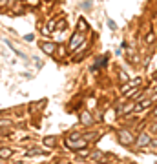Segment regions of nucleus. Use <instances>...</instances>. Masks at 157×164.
Here are the masks:
<instances>
[{
	"instance_id": "f257e3e1",
	"label": "nucleus",
	"mask_w": 157,
	"mask_h": 164,
	"mask_svg": "<svg viewBox=\"0 0 157 164\" xmlns=\"http://www.w3.org/2000/svg\"><path fill=\"white\" fill-rule=\"evenodd\" d=\"M117 139H119V142L123 146H132L133 144V133L130 130H121L117 133Z\"/></svg>"
},
{
	"instance_id": "f03ea898",
	"label": "nucleus",
	"mask_w": 157,
	"mask_h": 164,
	"mask_svg": "<svg viewBox=\"0 0 157 164\" xmlns=\"http://www.w3.org/2000/svg\"><path fill=\"white\" fill-rule=\"evenodd\" d=\"M84 42H86V40H84V33H77V35L71 37V40H70V49L75 51V49H79Z\"/></svg>"
},
{
	"instance_id": "7ed1b4c3",
	"label": "nucleus",
	"mask_w": 157,
	"mask_h": 164,
	"mask_svg": "<svg viewBox=\"0 0 157 164\" xmlns=\"http://www.w3.org/2000/svg\"><path fill=\"white\" fill-rule=\"evenodd\" d=\"M150 135H148V133H141V135H139V139H137V146H139V148H144V146H148V144H150Z\"/></svg>"
},
{
	"instance_id": "20e7f679",
	"label": "nucleus",
	"mask_w": 157,
	"mask_h": 164,
	"mask_svg": "<svg viewBox=\"0 0 157 164\" xmlns=\"http://www.w3.org/2000/svg\"><path fill=\"white\" fill-rule=\"evenodd\" d=\"M150 106H152V100H150V98H146V100H141V102L135 106V109H133V111H143V109L150 108Z\"/></svg>"
},
{
	"instance_id": "39448f33",
	"label": "nucleus",
	"mask_w": 157,
	"mask_h": 164,
	"mask_svg": "<svg viewBox=\"0 0 157 164\" xmlns=\"http://www.w3.org/2000/svg\"><path fill=\"white\" fill-rule=\"evenodd\" d=\"M42 51H44V53H48V55H53V53H55V44H53V42H44V44H42Z\"/></svg>"
},
{
	"instance_id": "423d86ee",
	"label": "nucleus",
	"mask_w": 157,
	"mask_h": 164,
	"mask_svg": "<svg viewBox=\"0 0 157 164\" xmlns=\"http://www.w3.org/2000/svg\"><path fill=\"white\" fill-rule=\"evenodd\" d=\"M81 122H82L84 126H90V124L93 122V119H92V115H90L88 111H84V113H81Z\"/></svg>"
},
{
	"instance_id": "0eeeda50",
	"label": "nucleus",
	"mask_w": 157,
	"mask_h": 164,
	"mask_svg": "<svg viewBox=\"0 0 157 164\" xmlns=\"http://www.w3.org/2000/svg\"><path fill=\"white\" fill-rule=\"evenodd\" d=\"M11 155H13V150H11V148H2V150H0V159H8Z\"/></svg>"
},
{
	"instance_id": "6e6552de",
	"label": "nucleus",
	"mask_w": 157,
	"mask_h": 164,
	"mask_svg": "<svg viewBox=\"0 0 157 164\" xmlns=\"http://www.w3.org/2000/svg\"><path fill=\"white\" fill-rule=\"evenodd\" d=\"M55 142H57V139H55V137H46V139H44V146L53 148V146H55Z\"/></svg>"
},
{
	"instance_id": "1a4fd4ad",
	"label": "nucleus",
	"mask_w": 157,
	"mask_h": 164,
	"mask_svg": "<svg viewBox=\"0 0 157 164\" xmlns=\"http://www.w3.org/2000/svg\"><path fill=\"white\" fill-rule=\"evenodd\" d=\"M79 31H81V33L88 31V24H86V20H84V18H81V20H79Z\"/></svg>"
},
{
	"instance_id": "9d476101",
	"label": "nucleus",
	"mask_w": 157,
	"mask_h": 164,
	"mask_svg": "<svg viewBox=\"0 0 157 164\" xmlns=\"http://www.w3.org/2000/svg\"><path fill=\"white\" fill-rule=\"evenodd\" d=\"M102 155H101V152H93V153H90V161H99Z\"/></svg>"
},
{
	"instance_id": "9b49d317",
	"label": "nucleus",
	"mask_w": 157,
	"mask_h": 164,
	"mask_svg": "<svg viewBox=\"0 0 157 164\" xmlns=\"http://www.w3.org/2000/svg\"><path fill=\"white\" fill-rule=\"evenodd\" d=\"M128 91H130V84H123V87H121V93H123V95H126Z\"/></svg>"
},
{
	"instance_id": "f8f14e48",
	"label": "nucleus",
	"mask_w": 157,
	"mask_h": 164,
	"mask_svg": "<svg viewBox=\"0 0 157 164\" xmlns=\"http://www.w3.org/2000/svg\"><path fill=\"white\" fill-rule=\"evenodd\" d=\"M90 150H79V155H81V157H90Z\"/></svg>"
},
{
	"instance_id": "ddd939ff",
	"label": "nucleus",
	"mask_w": 157,
	"mask_h": 164,
	"mask_svg": "<svg viewBox=\"0 0 157 164\" xmlns=\"http://www.w3.org/2000/svg\"><path fill=\"white\" fill-rule=\"evenodd\" d=\"M106 60H108V57H101L99 60H97V66H102V64H106ZM95 66V67H97Z\"/></svg>"
},
{
	"instance_id": "4468645a",
	"label": "nucleus",
	"mask_w": 157,
	"mask_h": 164,
	"mask_svg": "<svg viewBox=\"0 0 157 164\" xmlns=\"http://www.w3.org/2000/svg\"><path fill=\"white\" fill-rule=\"evenodd\" d=\"M57 27H59V29H64V27H66V20H59L57 22Z\"/></svg>"
},
{
	"instance_id": "2eb2a0df",
	"label": "nucleus",
	"mask_w": 157,
	"mask_h": 164,
	"mask_svg": "<svg viewBox=\"0 0 157 164\" xmlns=\"http://www.w3.org/2000/svg\"><path fill=\"white\" fill-rule=\"evenodd\" d=\"M119 77H121V80H123V82H128V75H126L124 71H121V73H119Z\"/></svg>"
},
{
	"instance_id": "dca6fc26",
	"label": "nucleus",
	"mask_w": 157,
	"mask_h": 164,
	"mask_svg": "<svg viewBox=\"0 0 157 164\" xmlns=\"http://www.w3.org/2000/svg\"><path fill=\"white\" fill-rule=\"evenodd\" d=\"M28 6H33V7H37V6H39V0H28Z\"/></svg>"
},
{
	"instance_id": "f3484780",
	"label": "nucleus",
	"mask_w": 157,
	"mask_h": 164,
	"mask_svg": "<svg viewBox=\"0 0 157 164\" xmlns=\"http://www.w3.org/2000/svg\"><path fill=\"white\" fill-rule=\"evenodd\" d=\"M146 42H148V44L154 42V33H148V35H146Z\"/></svg>"
},
{
	"instance_id": "a211bd4d",
	"label": "nucleus",
	"mask_w": 157,
	"mask_h": 164,
	"mask_svg": "<svg viewBox=\"0 0 157 164\" xmlns=\"http://www.w3.org/2000/svg\"><path fill=\"white\" fill-rule=\"evenodd\" d=\"M108 26H110L112 29H115V22H113V20H108Z\"/></svg>"
},
{
	"instance_id": "6ab92c4d",
	"label": "nucleus",
	"mask_w": 157,
	"mask_h": 164,
	"mask_svg": "<svg viewBox=\"0 0 157 164\" xmlns=\"http://www.w3.org/2000/svg\"><path fill=\"white\" fill-rule=\"evenodd\" d=\"M0 6H2V7H6V6H8V0H0Z\"/></svg>"
},
{
	"instance_id": "aec40b11",
	"label": "nucleus",
	"mask_w": 157,
	"mask_h": 164,
	"mask_svg": "<svg viewBox=\"0 0 157 164\" xmlns=\"http://www.w3.org/2000/svg\"><path fill=\"white\" fill-rule=\"evenodd\" d=\"M154 117H157V108H155V109H154Z\"/></svg>"
}]
</instances>
